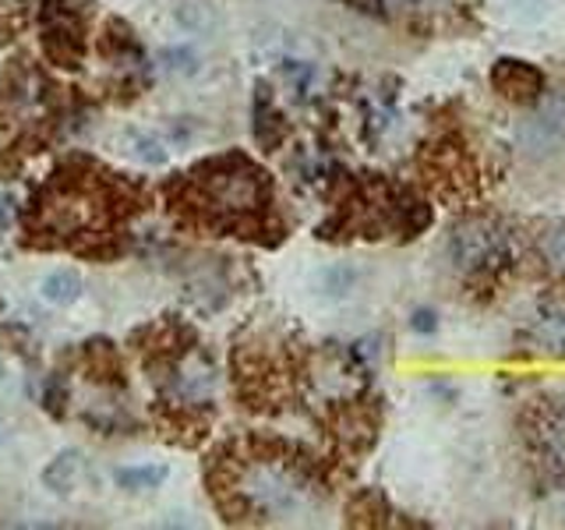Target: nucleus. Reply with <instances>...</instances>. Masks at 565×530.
<instances>
[{"label":"nucleus","instance_id":"2","mask_svg":"<svg viewBox=\"0 0 565 530\" xmlns=\"http://www.w3.org/2000/svg\"><path fill=\"white\" fill-rule=\"evenodd\" d=\"M509 258V234L494 220H463L452 230V262L463 273L494 269Z\"/></svg>","mask_w":565,"mask_h":530},{"label":"nucleus","instance_id":"18","mask_svg":"<svg viewBox=\"0 0 565 530\" xmlns=\"http://www.w3.org/2000/svg\"><path fill=\"white\" fill-rule=\"evenodd\" d=\"M417 326L420 329H431V315L428 311H417Z\"/></svg>","mask_w":565,"mask_h":530},{"label":"nucleus","instance_id":"5","mask_svg":"<svg viewBox=\"0 0 565 530\" xmlns=\"http://www.w3.org/2000/svg\"><path fill=\"white\" fill-rule=\"evenodd\" d=\"M530 336L544 347V350H558L565 353V300H547L541 308L537 322L530 326Z\"/></svg>","mask_w":565,"mask_h":530},{"label":"nucleus","instance_id":"3","mask_svg":"<svg viewBox=\"0 0 565 530\" xmlns=\"http://www.w3.org/2000/svg\"><path fill=\"white\" fill-rule=\"evenodd\" d=\"M244 491L262 512H273V517H290V512L305 509V488H300L297 477H290L279 467L255 470V477L247 481Z\"/></svg>","mask_w":565,"mask_h":530},{"label":"nucleus","instance_id":"15","mask_svg":"<svg viewBox=\"0 0 565 530\" xmlns=\"http://www.w3.org/2000/svg\"><path fill=\"white\" fill-rule=\"evenodd\" d=\"M353 283H358V273L350 269V265H329V269L322 273V290L329 297H343L353 290Z\"/></svg>","mask_w":565,"mask_h":530},{"label":"nucleus","instance_id":"7","mask_svg":"<svg viewBox=\"0 0 565 530\" xmlns=\"http://www.w3.org/2000/svg\"><path fill=\"white\" fill-rule=\"evenodd\" d=\"M82 470H85L82 453H78V449H67V453H61V456H53V459H50V467L43 470V485H46L50 491H57V495H67L71 488L78 485Z\"/></svg>","mask_w":565,"mask_h":530},{"label":"nucleus","instance_id":"17","mask_svg":"<svg viewBox=\"0 0 565 530\" xmlns=\"http://www.w3.org/2000/svg\"><path fill=\"white\" fill-rule=\"evenodd\" d=\"M350 8H361V11H367V14H379L382 11V0H347Z\"/></svg>","mask_w":565,"mask_h":530},{"label":"nucleus","instance_id":"19","mask_svg":"<svg viewBox=\"0 0 565 530\" xmlns=\"http://www.w3.org/2000/svg\"><path fill=\"white\" fill-rule=\"evenodd\" d=\"M0 446H4V432H0Z\"/></svg>","mask_w":565,"mask_h":530},{"label":"nucleus","instance_id":"10","mask_svg":"<svg viewBox=\"0 0 565 530\" xmlns=\"http://www.w3.org/2000/svg\"><path fill=\"white\" fill-rule=\"evenodd\" d=\"M170 477V470L163 464H141V467H117L114 481L124 491H156Z\"/></svg>","mask_w":565,"mask_h":530},{"label":"nucleus","instance_id":"12","mask_svg":"<svg viewBox=\"0 0 565 530\" xmlns=\"http://www.w3.org/2000/svg\"><path fill=\"white\" fill-rule=\"evenodd\" d=\"M537 252L547 262V269L565 273V223H547L537 237Z\"/></svg>","mask_w":565,"mask_h":530},{"label":"nucleus","instance_id":"1","mask_svg":"<svg viewBox=\"0 0 565 530\" xmlns=\"http://www.w3.org/2000/svg\"><path fill=\"white\" fill-rule=\"evenodd\" d=\"M205 199L209 205L223 212V216H252L258 212L262 199H265V181L255 167H247L244 159H230V163H216L209 167L205 177Z\"/></svg>","mask_w":565,"mask_h":530},{"label":"nucleus","instance_id":"4","mask_svg":"<svg viewBox=\"0 0 565 530\" xmlns=\"http://www.w3.org/2000/svg\"><path fill=\"white\" fill-rule=\"evenodd\" d=\"M494 88H499L505 99L526 103L541 93V71L526 67L520 61H502L499 67H494Z\"/></svg>","mask_w":565,"mask_h":530},{"label":"nucleus","instance_id":"6","mask_svg":"<svg viewBox=\"0 0 565 530\" xmlns=\"http://www.w3.org/2000/svg\"><path fill=\"white\" fill-rule=\"evenodd\" d=\"M537 453L552 470L565 474V417H544L537 424Z\"/></svg>","mask_w":565,"mask_h":530},{"label":"nucleus","instance_id":"9","mask_svg":"<svg viewBox=\"0 0 565 530\" xmlns=\"http://www.w3.org/2000/svg\"><path fill=\"white\" fill-rule=\"evenodd\" d=\"M212 385H216V375H212V368H209L202 358H194V361H188V364L177 368L173 389H177L181 396H188V400H202V396L212 393Z\"/></svg>","mask_w":565,"mask_h":530},{"label":"nucleus","instance_id":"16","mask_svg":"<svg viewBox=\"0 0 565 530\" xmlns=\"http://www.w3.org/2000/svg\"><path fill=\"white\" fill-rule=\"evenodd\" d=\"M124 138L131 141V156H135V159H141V163H152V167L167 163V152H163V146H159L156 138H149V135H138V131H128Z\"/></svg>","mask_w":565,"mask_h":530},{"label":"nucleus","instance_id":"8","mask_svg":"<svg viewBox=\"0 0 565 530\" xmlns=\"http://www.w3.org/2000/svg\"><path fill=\"white\" fill-rule=\"evenodd\" d=\"M565 135V114L555 110V106H547V110H541L534 120H530V128H523V138L530 141V146H537L534 152H544V149H555L558 141Z\"/></svg>","mask_w":565,"mask_h":530},{"label":"nucleus","instance_id":"13","mask_svg":"<svg viewBox=\"0 0 565 530\" xmlns=\"http://www.w3.org/2000/svg\"><path fill=\"white\" fill-rule=\"evenodd\" d=\"M173 18H177V25L188 29V32H209L212 25H216L212 11L205 4H199V0H181V4L173 8Z\"/></svg>","mask_w":565,"mask_h":530},{"label":"nucleus","instance_id":"14","mask_svg":"<svg viewBox=\"0 0 565 530\" xmlns=\"http://www.w3.org/2000/svg\"><path fill=\"white\" fill-rule=\"evenodd\" d=\"M159 64L173 71V75H194V71H199V53L191 46H167L159 53Z\"/></svg>","mask_w":565,"mask_h":530},{"label":"nucleus","instance_id":"11","mask_svg":"<svg viewBox=\"0 0 565 530\" xmlns=\"http://www.w3.org/2000/svg\"><path fill=\"white\" fill-rule=\"evenodd\" d=\"M40 294L50 300V305H71L78 294H82V276L75 269H53L46 279H43V287Z\"/></svg>","mask_w":565,"mask_h":530}]
</instances>
